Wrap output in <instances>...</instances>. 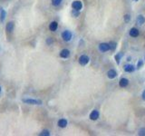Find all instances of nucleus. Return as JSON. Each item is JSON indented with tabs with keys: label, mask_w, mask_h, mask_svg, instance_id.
Wrapping results in <instances>:
<instances>
[{
	"label": "nucleus",
	"mask_w": 145,
	"mask_h": 136,
	"mask_svg": "<svg viewBox=\"0 0 145 136\" xmlns=\"http://www.w3.org/2000/svg\"><path fill=\"white\" fill-rule=\"evenodd\" d=\"M23 102L27 104H34V105H40L42 104V101L38 99H31V98H24Z\"/></svg>",
	"instance_id": "nucleus-1"
},
{
	"label": "nucleus",
	"mask_w": 145,
	"mask_h": 136,
	"mask_svg": "<svg viewBox=\"0 0 145 136\" xmlns=\"http://www.w3.org/2000/svg\"><path fill=\"white\" fill-rule=\"evenodd\" d=\"M72 33L70 32L69 30H65L64 31L63 33H62V38H63L64 40H65V42H69L71 39H72Z\"/></svg>",
	"instance_id": "nucleus-2"
},
{
	"label": "nucleus",
	"mask_w": 145,
	"mask_h": 136,
	"mask_svg": "<svg viewBox=\"0 0 145 136\" xmlns=\"http://www.w3.org/2000/svg\"><path fill=\"white\" fill-rule=\"evenodd\" d=\"M89 57H88L87 56H85V55H82V56H80V58H79V64H80L81 65H86L88 63H89Z\"/></svg>",
	"instance_id": "nucleus-3"
},
{
	"label": "nucleus",
	"mask_w": 145,
	"mask_h": 136,
	"mask_svg": "<svg viewBox=\"0 0 145 136\" xmlns=\"http://www.w3.org/2000/svg\"><path fill=\"white\" fill-rule=\"evenodd\" d=\"M72 7L74 10H78V11H80L81 9L82 8V2L81 1H79V0H75V1H73V4H72Z\"/></svg>",
	"instance_id": "nucleus-4"
},
{
	"label": "nucleus",
	"mask_w": 145,
	"mask_h": 136,
	"mask_svg": "<svg viewBox=\"0 0 145 136\" xmlns=\"http://www.w3.org/2000/svg\"><path fill=\"white\" fill-rule=\"evenodd\" d=\"M99 50L101 52H107V51L110 50V45L109 44L106 43H102L99 45Z\"/></svg>",
	"instance_id": "nucleus-5"
},
{
	"label": "nucleus",
	"mask_w": 145,
	"mask_h": 136,
	"mask_svg": "<svg viewBox=\"0 0 145 136\" xmlns=\"http://www.w3.org/2000/svg\"><path fill=\"white\" fill-rule=\"evenodd\" d=\"M99 112L97 110H93L91 113H90V119L93 121H96L99 118Z\"/></svg>",
	"instance_id": "nucleus-6"
},
{
	"label": "nucleus",
	"mask_w": 145,
	"mask_h": 136,
	"mask_svg": "<svg viewBox=\"0 0 145 136\" xmlns=\"http://www.w3.org/2000/svg\"><path fill=\"white\" fill-rule=\"evenodd\" d=\"M69 56H70V51L68 49H63V50L60 52V56L62 58H68Z\"/></svg>",
	"instance_id": "nucleus-7"
},
{
	"label": "nucleus",
	"mask_w": 145,
	"mask_h": 136,
	"mask_svg": "<svg viewBox=\"0 0 145 136\" xmlns=\"http://www.w3.org/2000/svg\"><path fill=\"white\" fill-rule=\"evenodd\" d=\"M107 76H108V78H110V79H113V78H115V77L117 76V73H116V71H115V70H113V69L109 70V71L107 72Z\"/></svg>",
	"instance_id": "nucleus-8"
},
{
	"label": "nucleus",
	"mask_w": 145,
	"mask_h": 136,
	"mask_svg": "<svg viewBox=\"0 0 145 136\" xmlns=\"http://www.w3.org/2000/svg\"><path fill=\"white\" fill-rule=\"evenodd\" d=\"M57 124L60 128H65L67 125V120L66 119H60V120L58 121Z\"/></svg>",
	"instance_id": "nucleus-9"
},
{
	"label": "nucleus",
	"mask_w": 145,
	"mask_h": 136,
	"mask_svg": "<svg viewBox=\"0 0 145 136\" xmlns=\"http://www.w3.org/2000/svg\"><path fill=\"white\" fill-rule=\"evenodd\" d=\"M57 28H58V24H57V22H56V21H53L52 23L50 24V25H49V29H50L52 32L56 31Z\"/></svg>",
	"instance_id": "nucleus-10"
},
{
	"label": "nucleus",
	"mask_w": 145,
	"mask_h": 136,
	"mask_svg": "<svg viewBox=\"0 0 145 136\" xmlns=\"http://www.w3.org/2000/svg\"><path fill=\"white\" fill-rule=\"evenodd\" d=\"M14 23L13 22H9V23L6 24V26H5V29H6L7 33H11L13 30H14Z\"/></svg>",
	"instance_id": "nucleus-11"
},
{
	"label": "nucleus",
	"mask_w": 145,
	"mask_h": 136,
	"mask_svg": "<svg viewBox=\"0 0 145 136\" xmlns=\"http://www.w3.org/2000/svg\"><path fill=\"white\" fill-rule=\"evenodd\" d=\"M119 84H120L121 87H126L129 84V81L126 78H122L120 80V82H119Z\"/></svg>",
	"instance_id": "nucleus-12"
},
{
	"label": "nucleus",
	"mask_w": 145,
	"mask_h": 136,
	"mask_svg": "<svg viewBox=\"0 0 145 136\" xmlns=\"http://www.w3.org/2000/svg\"><path fill=\"white\" fill-rule=\"evenodd\" d=\"M130 36H133V37H136L139 36V30L137 28H132L130 30Z\"/></svg>",
	"instance_id": "nucleus-13"
},
{
	"label": "nucleus",
	"mask_w": 145,
	"mask_h": 136,
	"mask_svg": "<svg viewBox=\"0 0 145 136\" xmlns=\"http://www.w3.org/2000/svg\"><path fill=\"white\" fill-rule=\"evenodd\" d=\"M137 24H139L140 25H142L144 24L145 22V18L143 16H142V15H140V16H138V17H137Z\"/></svg>",
	"instance_id": "nucleus-14"
},
{
	"label": "nucleus",
	"mask_w": 145,
	"mask_h": 136,
	"mask_svg": "<svg viewBox=\"0 0 145 136\" xmlns=\"http://www.w3.org/2000/svg\"><path fill=\"white\" fill-rule=\"evenodd\" d=\"M124 70H125V72H127V73H133L135 70V68L133 65H128L124 67Z\"/></svg>",
	"instance_id": "nucleus-15"
},
{
	"label": "nucleus",
	"mask_w": 145,
	"mask_h": 136,
	"mask_svg": "<svg viewBox=\"0 0 145 136\" xmlns=\"http://www.w3.org/2000/svg\"><path fill=\"white\" fill-rule=\"evenodd\" d=\"M1 10H0V20H1V22H4L5 21V16H6V12H5L4 9L0 8Z\"/></svg>",
	"instance_id": "nucleus-16"
},
{
	"label": "nucleus",
	"mask_w": 145,
	"mask_h": 136,
	"mask_svg": "<svg viewBox=\"0 0 145 136\" xmlns=\"http://www.w3.org/2000/svg\"><path fill=\"white\" fill-rule=\"evenodd\" d=\"M123 56V53H119V54H117L116 56H115V61H116V63L118 64H120V61H121V59H122V57Z\"/></svg>",
	"instance_id": "nucleus-17"
},
{
	"label": "nucleus",
	"mask_w": 145,
	"mask_h": 136,
	"mask_svg": "<svg viewBox=\"0 0 145 136\" xmlns=\"http://www.w3.org/2000/svg\"><path fill=\"white\" fill-rule=\"evenodd\" d=\"M50 135V132L48 130H44L41 133H40V136H49Z\"/></svg>",
	"instance_id": "nucleus-18"
},
{
	"label": "nucleus",
	"mask_w": 145,
	"mask_h": 136,
	"mask_svg": "<svg viewBox=\"0 0 145 136\" xmlns=\"http://www.w3.org/2000/svg\"><path fill=\"white\" fill-rule=\"evenodd\" d=\"M62 0H52V4L53 5H54V6H57V5H59L60 4H61Z\"/></svg>",
	"instance_id": "nucleus-19"
},
{
	"label": "nucleus",
	"mask_w": 145,
	"mask_h": 136,
	"mask_svg": "<svg viewBox=\"0 0 145 136\" xmlns=\"http://www.w3.org/2000/svg\"><path fill=\"white\" fill-rule=\"evenodd\" d=\"M72 15H73V17H77V16L80 15V12H79L78 10H74V9H73V12H72Z\"/></svg>",
	"instance_id": "nucleus-20"
},
{
	"label": "nucleus",
	"mask_w": 145,
	"mask_h": 136,
	"mask_svg": "<svg viewBox=\"0 0 145 136\" xmlns=\"http://www.w3.org/2000/svg\"><path fill=\"white\" fill-rule=\"evenodd\" d=\"M110 50H114L115 47H116V43H110Z\"/></svg>",
	"instance_id": "nucleus-21"
},
{
	"label": "nucleus",
	"mask_w": 145,
	"mask_h": 136,
	"mask_svg": "<svg viewBox=\"0 0 145 136\" xmlns=\"http://www.w3.org/2000/svg\"><path fill=\"white\" fill-rule=\"evenodd\" d=\"M123 17H124V21H125L126 23H128V22L131 20V16H130V15H125Z\"/></svg>",
	"instance_id": "nucleus-22"
},
{
	"label": "nucleus",
	"mask_w": 145,
	"mask_h": 136,
	"mask_svg": "<svg viewBox=\"0 0 145 136\" xmlns=\"http://www.w3.org/2000/svg\"><path fill=\"white\" fill-rule=\"evenodd\" d=\"M139 135H141V136L145 135V128H142V129L139 131Z\"/></svg>",
	"instance_id": "nucleus-23"
},
{
	"label": "nucleus",
	"mask_w": 145,
	"mask_h": 136,
	"mask_svg": "<svg viewBox=\"0 0 145 136\" xmlns=\"http://www.w3.org/2000/svg\"><path fill=\"white\" fill-rule=\"evenodd\" d=\"M142 65H143V62H142V60H140V61L138 62V64H137V68L139 69V68H141Z\"/></svg>",
	"instance_id": "nucleus-24"
},
{
	"label": "nucleus",
	"mask_w": 145,
	"mask_h": 136,
	"mask_svg": "<svg viewBox=\"0 0 145 136\" xmlns=\"http://www.w3.org/2000/svg\"><path fill=\"white\" fill-rule=\"evenodd\" d=\"M52 43H53V39L51 37H49L48 39L46 40V44L47 45H52Z\"/></svg>",
	"instance_id": "nucleus-25"
},
{
	"label": "nucleus",
	"mask_w": 145,
	"mask_h": 136,
	"mask_svg": "<svg viewBox=\"0 0 145 136\" xmlns=\"http://www.w3.org/2000/svg\"><path fill=\"white\" fill-rule=\"evenodd\" d=\"M142 99L145 100V90L143 91V93H142Z\"/></svg>",
	"instance_id": "nucleus-26"
},
{
	"label": "nucleus",
	"mask_w": 145,
	"mask_h": 136,
	"mask_svg": "<svg viewBox=\"0 0 145 136\" xmlns=\"http://www.w3.org/2000/svg\"><path fill=\"white\" fill-rule=\"evenodd\" d=\"M133 1H136V2H138V1H139V0H133Z\"/></svg>",
	"instance_id": "nucleus-27"
},
{
	"label": "nucleus",
	"mask_w": 145,
	"mask_h": 136,
	"mask_svg": "<svg viewBox=\"0 0 145 136\" xmlns=\"http://www.w3.org/2000/svg\"><path fill=\"white\" fill-rule=\"evenodd\" d=\"M0 92H1V86H0Z\"/></svg>",
	"instance_id": "nucleus-28"
}]
</instances>
